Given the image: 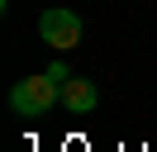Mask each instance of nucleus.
<instances>
[{
  "label": "nucleus",
  "instance_id": "obj_1",
  "mask_svg": "<svg viewBox=\"0 0 157 152\" xmlns=\"http://www.w3.org/2000/svg\"><path fill=\"white\" fill-rule=\"evenodd\" d=\"M67 66L62 62H52L43 76H29V81H14L10 86V109L14 114H24V119H38V114H48L52 104L62 100V81H67Z\"/></svg>",
  "mask_w": 157,
  "mask_h": 152
},
{
  "label": "nucleus",
  "instance_id": "obj_2",
  "mask_svg": "<svg viewBox=\"0 0 157 152\" xmlns=\"http://www.w3.org/2000/svg\"><path fill=\"white\" fill-rule=\"evenodd\" d=\"M81 33H86V24H81L76 10H43L38 14V38L57 52H71L81 43Z\"/></svg>",
  "mask_w": 157,
  "mask_h": 152
},
{
  "label": "nucleus",
  "instance_id": "obj_3",
  "mask_svg": "<svg viewBox=\"0 0 157 152\" xmlns=\"http://www.w3.org/2000/svg\"><path fill=\"white\" fill-rule=\"evenodd\" d=\"M95 81H86V76H67L62 81V104H67L71 114H90L95 109Z\"/></svg>",
  "mask_w": 157,
  "mask_h": 152
}]
</instances>
